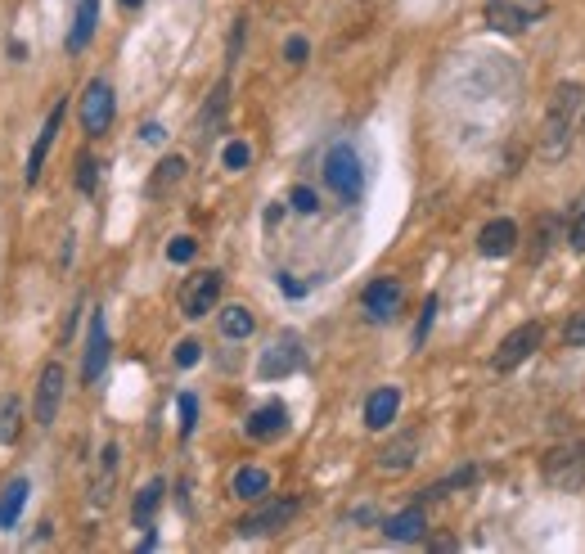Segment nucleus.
<instances>
[{"label":"nucleus","instance_id":"nucleus-25","mask_svg":"<svg viewBox=\"0 0 585 554\" xmlns=\"http://www.w3.org/2000/svg\"><path fill=\"white\" fill-rule=\"evenodd\" d=\"M176 181H185V158L171 154V158H162V163H158V172H153L149 190H153V194H162V190H171Z\"/></svg>","mask_w":585,"mask_h":554},{"label":"nucleus","instance_id":"nucleus-22","mask_svg":"<svg viewBox=\"0 0 585 554\" xmlns=\"http://www.w3.org/2000/svg\"><path fill=\"white\" fill-rule=\"evenodd\" d=\"M266 491H270V473L266 469L248 464V469L234 473V496L239 500H266Z\"/></svg>","mask_w":585,"mask_h":554},{"label":"nucleus","instance_id":"nucleus-17","mask_svg":"<svg viewBox=\"0 0 585 554\" xmlns=\"http://www.w3.org/2000/svg\"><path fill=\"white\" fill-rule=\"evenodd\" d=\"M396 410H401V388H378L369 392L365 401V424L369 428H387L396 419Z\"/></svg>","mask_w":585,"mask_h":554},{"label":"nucleus","instance_id":"nucleus-34","mask_svg":"<svg viewBox=\"0 0 585 554\" xmlns=\"http://www.w3.org/2000/svg\"><path fill=\"white\" fill-rule=\"evenodd\" d=\"M95 167H99L95 158H81V163H77V190H81V194H90V190H95V176H99Z\"/></svg>","mask_w":585,"mask_h":554},{"label":"nucleus","instance_id":"nucleus-39","mask_svg":"<svg viewBox=\"0 0 585 554\" xmlns=\"http://www.w3.org/2000/svg\"><path fill=\"white\" fill-rule=\"evenodd\" d=\"M162 136H167V131H162V127H158V122H144V140H149V145H158V140H162Z\"/></svg>","mask_w":585,"mask_h":554},{"label":"nucleus","instance_id":"nucleus-27","mask_svg":"<svg viewBox=\"0 0 585 554\" xmlns=\"http://www.w3.org/2000/svg\"><path fill=\"white\" fill-rule=\"evenodd\" d=\"M225 100H230V82H221L212 91V104L203 109V136H216V127H221V113H225Z\"/></svg>","mask_w":585,"mask_h":554},{"label":"nucleus","instance_id":"nucleus-1","mask_svg":"<svg viewBox=\"0 0 585 554\" xmlns=\"http://www.w3.org/2000/svg\"><path fill=\"white\" fill-rule=\"evenodd\" d=\"M576 109H581V86H576V82L554 86V100H549L545 127H540V154H545L549 163L567 158V149H572V118H576Z\"/></svg>","mask_w":585,"mask_h":554},{"label":"nucleus","instance_id":"nucleus-36","mask_svg":"<svg viewBox=\"0 0 585 554\" xmlns=\"http://www.w3.org/2000/svg\"><path fill=\"white\" fill-rule=\"evenodd\" d=\"M306 55H311V46H306V37H288V46H284V59L288 64H306Z\"/></svg>","mask_w":585,"mask_h":554},{"label":"nucleus","instance_id":"nucleus-21","mask_svg":"<svg viewBox=\"0 0 585 554\" xmlns=\"http://www.w3.org/2000/svg\"><path fill=\"white\" fill-rule=\"evenodd\" d=\"M23 505H27V478H14L5 491H0V532H9V527L18 523Z\"/></svg>","mask_w":585,"mask_h":554},{"label":"nucleus","instance_id":"nucleus-12","mask_svg":"<svg viewBox=\"0 0 585 554\" xmlns=\"http://www.w3.org/2000/svg\"><path fill=\"white\" fill-rule=\"evenodd\" d=\"M59 401H63V365L50 361L41 370V383H36V424L50 428L59 419Z\"/></svg>","mask_w":585,"mask_h":554},{"label":"nucleus","instance_id":"nucleus-4","mask_svg":"<svg viewBox=\"0 0 585 554\" xmlns=\"http://www.w3.org/2000/svg\"><path fill=\"white\" fill-rule=\"evenodd\" d=\"M545 482L554 491H581L585 487V442H563L545 455Z\"/></svg>","mask_w":585,"mask_h":554},{"label":"nucleus","instance_id":"nucleus-13","mask_svg":"<svg viewBox=\"0 0 585 554\" xmlns=\"http://www.w3.org/2000/svg\"><path fill=\"white\" fill-rule=\"evenodd\" d=\"M284 428H288V406L284 401H266V406H257L248 415V437L252 442H275Z\"/></svg>","mask_w":585,"mask_h":554},{"label":"nucleus","instance_id":"nucleus-23","mask_svg":"<svg viewBox=\"0 0 585 554\" xmlns=\"http://www.w3.org/2000/svg\"><path fill=\"white\" fill-rule=\"evenodd\" d=\"M18 428H23V401L5 397V401H0V446L18 442Z\"/></svg>","mask_w":585,"mask_h":554},{"label":"nucleus","instance_id":"nucleus-40","mask_svg":"<svg viewBox=\"0 0 585 554\" xmlns=\"http://www.w3.org/2000/svg\"><path fill=\"white\" fill-rule=\"evenodd\" d=\"M144 0H122V10H140Z\"/></svg>","mask_w":585,"mask_h":554},{"label":"nucleus","instance_id":"nucleus-24","mask_svg":"<svg viewBox=\"0 0 585 554\" xmlns=\"http://www.w3.org/2000/svg\"><path fill=\"white\" fill-rule=\"evenodd\" d=\"M113 473H117V446H104V464H99V478H95V505L104 509L108 496H113Z\"/></svg>","mask_w":585,"mask_h":554},{"label":"nucleus","instance_id":"nucleus-16","mask_svg":"<svg viewBox=\"0 0 585 554\" xmlns=\"http://www.w3.org/2000/svg\"><path fill=\"white\" fill-rule=\"evenodd\" d=\"M383 532H387V541H419V536L428 532L423 505H410V509H401V514H392V518L383 523Z\"/></svg>","mask_w":585,"mask_h":554},{"label":"nucleus","instance_id":"nucleus-11","mask_svg":"<svg viewBox=\"0 0 585 554\" xmlns=\"http://www.w3.org/2000/svg\"><path fill=\"white\" fill-rule=\"evenodd\" d=\"M401 298H405V289L396 280H374L365 289V316L374 320V325H387V320H396V311H401Z\"/></svg>","mask_w":585,"mask_h":554},{"label":"nucleus","instance_id":"nucleus-30","mask_svg":"<svg viewBox=\"0 0 585 554\" xmlns=\"http://www.w3.org/2000/svg\"><path fill=\"white\" fill-rule=\"evenodd\" d=\"M194 424H198V401H194V392H180V433H194Z\"/></svg>","mask_w":585,"mask_h":554},{"label":"nucleus","instance_id":"nucleus-8","mask_svg":"<svg viewBox=\"0 0 585 554\" xmlns=\"http://www.w3.org/2000/svg\"><path fill=\"white\" fill-rule=\"evenodd\" d=\"M297 365H302V338H297V334H279L275 343L261 352L257 374H261V379H284V374H293Z\"/></svg>","mask_w":585,"mask_h":554},{"label":"nucleus","instance_id":"nucleus-37","mask_svg":"<svg viewBox=\"0 0 585 554\" xmlns=\"http://www.w3.org/2000/svg\"><path fill=\"white\" fill-rule=\"evenodd\" d=\"M432 311H437V298H428V302H423L419 329H414V343H419V347H423V338H428V329H432Z\"/></svg>","mask_w":585,"mask_h":554},{"label":"nucleus","instance_id":"nucleus-35","mask_svg":"<svg viewBox=\"0 0 585 554\" xmlns=\"http://www.w3.org/2000/svg\"><path fill=\"white\" fill-rule=\"evenodd\" d=\"M567 239H572V248H576V253H585V203H581V208H576L572 226H567Z\"/></svg>","mask_w":585,"mask_h":554},{"label":"nucleus","instance_id":"nucleus-14","mask_svg":"<svg viewBox=\"0 0 585 554\" xmlns=\"http://www.w3.org/2000/svg\"><path fill=\"white\" fill-rule=\"evenodd\" d=\"M513 248H518V226H513L509 217L486 221L482 235H477V253L482 257H509Z\"/></svg>","mask_w":585,"mask_h":554},{"label":"nucleus","instance_id":"nucleus-31","mask_svg":"<svg viewBox=\"0 0 585 554\" xmlns=\"http://www.w3.org/2000/svg\"><path fill=\"white\" fill-rule=\"evenodd\" d=\"M288 203H293V212H302V217H311V212L320 208V199H315V190H306V185H297V190L288 194Z\"/></svg>","mask_w":585,"mask_h":554},{"label":"nucleus","instance_id":"nucleus-2","mask_svg":"<svg viewBox=\"0 0 585 554\" xmlns=\"http://www.w3.org/2000/svg\"><path fill=\"white\" fill-rule=\"evenodd\" d=\"M324 181L338 194L342 203H360L365 194V167H360V154L351 145H333L329 158H324Z\"/></svg>","mask_w":585,"mask_h":554},{"label":"nucleus","instance_id":"nucleus-28","mask_svg":"<svg viewBox=\"0 0 585 554\" xmlns=\"http://www.w3.org/2000/svg\"><path fill=\"white\" fill-rule=\"evenodd\" d=\"M248 158H252V149L243 145V140H230V145H225V154H221V163L230 167V172H243V167H248Z\"/></svg>","mask_w":585,"mask_h":554},{"label":"nucleus","instance_id":"nucleus-26","mask_svg":"<svg viewBox=\"0 0 585 554\" xmlns=\"http://www.w3.org/2000/svg\"><path fill=\"white\" fill-rule=\"evenodd\" d=\"M252 325H257V320H252L248 307H225V311H221V334H225V338H248Z\"/></svg>","mask_w":585,"mask_h":554},{"label":"nucleus","instance_id":"nucleus-18","mask_svg":"<svg viewBox=\"0 0 585 554\" xmlns=\"http://www.w3.org/2000/svg\"><path fill=\"white\" fill-rule=\"evenodd\" d=\"M95 23H99V0H77V19H72V32H68V55L86 50V41L95 37Z\"/></svg>","mask_w":585,"mask_h":554},{"label":"nucleus","instance_id":"nucleus-10","mask_svg":"<svg viewBox=\"0 0 585 554\" xmlns=\"http://www.w3.org/2000/svg\"><path fill=\"white\" fill-rule=\"evenodd\" d=\"M108 325H104V311H95L90 316V334H86V352H81V379L86 383H95L99 374H104V365H108Z\"/></svg>","mask_w":585,"mask_h":554},{"label":"nucleus","instance_id":"nucleus-6","mask_svg":"<svg viewBox=\"0 0 585 554\" xmlns=\"http://www.w3.org/2000/svg\"><path fill=\"white\" fill-rule=\"evenodd\" d=\"M108 127H113V86L95 77V82L81 91V131H86V136H104Z\"/></svg>","mask_w":585,"mask_h":554},{"label":"nucleus","instance_id":"nucleus-19","mask_svg":"<svg viewBox=\"0 0 585 554\" xmlns=\"http://www.w3.org/2000/svg\"><path fill=\"white\" fill-rule=\"evenodd\" d=\"M414 451H419V437H414V433H401L396 442H387L383 451H378V469H387V473L410 469V464H414Z\"/></svg>","mask_w":585,"mask_h":554},{"label":"nucleus","instance_id":"nucleus-20","mask_svg":"<svg viewBox=\"0 0 585 554\" xmlns=\"http://www.w3.org/2000/svg\"><path fill=\"white\" fill-rule=\"evenodd\" d=\"M162 491H167V482L162 478H153V482H144L140 487V496H135V505H131V523L135 527H144V532L153 527V514H158V505H162Z\"/></svg>","mask_w":585,"mask_h":554},{"label":"nucleus","instance_id":"nucleus-29","mask_svg":"<svg viewBox=\"0 0 585 554\" xmlns=\"http://www.w3.org/2000/svg\"><path fill=\"white\" fill-rule=\"evenodd\" d=\"M203 361V343L198 338H185V343H176V365L180 370H189V365Z\"/></svg>","mask_w":585,"mask_h":554},{"label":"nucleus","instance_id":"nucleus-9","mask_svg":"<svg viewBox=\"0 0 585 554\" xmlns=\"http://www.w3.org/2000/svg\"><path fill=\"white\" fill-rule=\"evenodd\" d=\"M216 298H221V275L203 271V275H194V280L180 289V311H185L189 320H198V316H207V311L216 307Z\"/></svg>","mask_w":585,"mask_h":554},{"label":"nucleus","instance_id":"nucleus-3","mask_svg":"<svg viewBox=\"0 0 585 554\" xmlns=\"http://www.w3.org/2000/svg\"><path fill=\"white\" fill-rule=\"evenodd\" d=\"M549 14V0H491L486 5V28L504 32V37H518V32L536 28Z\"/></svg>","mask_w":585,"mask_h":554},{"label":"nucleus","instance_id":"nucleus-32","mask_svg":"<svg viewBox=\"0 0 585 554\" xmlns=\"http://www.w3.org/2000/svg\"><path fill=\"white\" fill-rule=\"evenodd\" d=\"M563 343L567 347H585V311H576V316L563 325Z\"/></svg>","mask_w":585,"mask_h":554},{"label":"nucleus","instance_id":"nucleus-33","mask_svg":"<svg viewBox=\"0 0 585 554\" xmlns=\"http://www.w3.org/2000/svg\"><path fill=\"white\" fill-rule=\"evenodd\" d=\"M194 253H198V244L189 235H180V239H171L167 244V257L171 262H194Z\"/></svg>","mask_w":585,"mask_h":554},{"label":"nucleus","instance_id":"nucleus-38","mask_svg":"<svg viewBox=\"0 0 585 554\" xmlns=\"http://www.w3.org/2000/svg\"><path fill=\"white\" fill-rule=\"evenodd\" d=\"M279 289H284L288 298H302V293H306V284H297V280H288V275H279Z\"/></svg>","mask_w":585,"mask_h":554},{"label":"nucleus","instance_id":"nucleus-15","mask_svg":"<svg viewBox=\"0 0 585 554\" xmlns=\"http://www.w3.org/2000/svg\"><path fill=\"white\" fill-rule=\"evenodd\" d=\"M59 122H63V104H54L45 127H41V136H36V145H32V154H27V185L41 181V167H45V154H50L54 136H59Z\"/></svg>","mask_w":585,"mask_h":554},{"label":"nucleus","instance_id":"nucleus-7","mask_svg":"<svg viewBox=\"0 0 585 554\" xmlns=\"http://www.w3.org/2000/svg\"><path fill=\"white\" fill-rule=\"evenodd\" d=\"M297 500H266L261 509H252L248 518H239V536H270V532H284L288 523L297 518Z\"/></svg>","mask_w":585,"mask_h":554},{"label":"nucleus","instance_id":"nucleus-5","mask_svg":"<svg viewBox=\"0 0 585 554\" xmlns=\"http://www.w3.org/2000/svg\"><path fill=\"white\" fill-rule=\"evenodd\" d=\"M540 338H545V325H540V320H527V325H518L513 334H504V343L495 347V356H491V370L495 374L518 370V365L540 347Z\"/></svg>","mask_w":585,"mask_h":554}]
</instances>
